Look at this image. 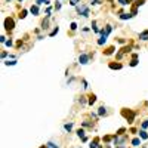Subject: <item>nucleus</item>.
Masks as SVG:
<instances>
[{
	"mask_svg": "<svg viewBox=\"0 0 148 148\" xmlns=\"http://www.w3.org/2000/svg\"><path fill=\"white\" fill-rule=\"evenodd\" d=\"M139 40H142V42H147V40H148V30L142 31V33L139 34Z\"/></svg>",
	"mask_w": 148,
	"mask_h": 148,
	"instance_id": "8",
	"label": "nucleus"
},
{
	"mask_svg": "<svg viewBox=\"0 0 148 148\" xmlns=\"http://www.w3.org/2000/svg\"><path fill=\"white\" fill-rule=\"evenodd\" d=\"M64 129L68 132H71V129H73V123H68V124H64Z\"/></svg>",
	"mask_w": 148,
	"mask_h": 148,
	"instance_id": "19",
	"label": "nucleus"
},
{
	"mask_svg": "<svg viewBox=\"0 0 148 148\" xmlns=\"http://www.w3.org/2000/svg\"><path fill=\"white\" fill-rule=\"evenodd\" d=\"M13 27H15V21L12 19L10 16L6 18V19H5V30H6V31H12Z\"/></svg>",
	"mask_w": 148,
	"mask_h": 148,
	"instance_id": "2",
	"label": "nucleus"
},
{
	"mask_svg": "<svg viewBox=\"0 0 148 148\" xmlns=\"http://www.w3.org/2000/svg\"><path fill=\"white\" fill-rule=\"evenodd\" d=\"M15 64H16V61H15V59H10V61H9V59H8V61H6V62H5V65H8V67H9V65H10V67H12V65H15Z\"/></svg>",
	"mask_w": 148,
	"mask_h": 148,
	"instance_id": "18",
	"label": "nucleus"
},
{
	"mask_svg": "<svg viewBox=\"0 0 148 148\" xmlns=\"http://www.w3.org/2000/svg\"><path fill=\"white\" fill-rule=\"evenodd\" d=\"M130 52V46H124V47H121V50H120V53L123 55V53H129Z\"/></svg>",
	"mask_w": 148,
	"mask_h": 148,
	"instance_id": "14",
	"label": "nucleus"
},
{
	"mask_svg": "<svg viewBox=\"0 0 148 148\" xmlns=\"http://www.w3.org/2000/svg\"><path fill=\"white\" fill-rule=\"evenodd\" d=\"M98 142H99V138H95L93 141H92V142H90V145H89V148H99V144H98Z\"/></svg>",
	"mask_w": 148,
	"mask_h": 148,
	"instance_id": "10",
	"label": "nucleus"
},
{
	"mask_svg": "<svg viewBox=\"0 0 148 148\" xmlns=\"http://www.w3.org/2000/svg\"><path fill=\"white\" fill-rule=\"evenodd\" d=\"M139 138L141 139H148V132L144 130V129H141V130H139Z\"/></svg>",
	"mask_w": 148,
	"mask_h": 148,
	"instance_id": "11",
	"label": "nucleus"
},
{
	"mask_svg": "<svg viewBox=\"0 0 148 148\" xmlns=\"http://www.w3.org/2000/svg\"><path fill=\"white\" fill-rule=\"evenodd\" d=\"M58 31H59V28H58V27H55V28H53V30H52V31H50V34H49V36H50V37H52V36H55V34H56V33H58Z\"/></svg>",
	"mask_w": 148,
	"mask_h": 148,
	"instance_id": "23",
	"label": "nucleus"
},
{
	"mask_svg": "<svg viewBox=\"0 0 148 148\" xmlns=\"http://www.w3.org/2000/svg\"><path fill=\"white\" fill-rule=\"evenodd\" d=\"M129 3H130V0H129Z\"/></svg>",
	"mask_w": 148,
	"mask_h": 148,
	"instance_id": "38",
	"label": "nucleus"
},
{
	"mask_svg": "<svg viewBox=\"0 0 148 148\" xmlns=\"http://www.w3.org/2000/svg\"><path fill=\"white\" fill-rule=\"evenodd\" d=\"M95 102H96V95L92 93V95H89V96H87V104H89V105H93Z\"/></svg>",
	"mask_w": 148,
	"mask_h": 148,
	"instance_id": "7",
	"label": "nucleus"
},
{
	"mask_svg": "<svg viewBox=\"0 0 148 148\" xmlns=\"http://www.w3.org/2000/svg\"><path fill=\"white\" fill-rule=\"evenodd\" d=\"M129 65H130V67H136V65H138V61H136V59H132Z\"/></svg>",
	"mask_w": 148,
	"mask_h": 148,
	"instance_id": "29",
	"label": "nucleus"
},
{
	"mask_svg": "<svg viewBox=\"0 0 148 148\" xmlns=\"http://www.w3.org/2000/svg\"><path fill=\"white\" fill-rule=\"evenodd\" d=\"M130 144H132L133 147H139V145H141V138H133V139L130 141Z\"/></svg>",
	"mask_w": 148,
	"mask_h": 148,
	"instance_id": "12",
	"label": "nucleus"
},
{
	"mask_svg": "<svg viewBox=\"0 0 148 148\" xmlns=\"http://www.w3.org/2000/svg\"><path fill=\"white\" fill-rule=\"evenodd\" d=\"M82 83H83V87H84V89H87V87H89V84H87V82H86V80H82Z\"/></svg>",
	"mask_w": 148,
	"mask_h": 148,
	"instance_id": "32",
	"label": "nucleus"
},
{
	"mask_svg": "<svg viewBox=\"0 0 148 148\" xmlns=\"http://www.w3.org/2000/svg\"><path fill=\"white\" fill-rule=\"evenodd\" d=\"M89 61H90V56H89L87 53H80V56H79V62H80L82 65L89 64Z\"/></svg>",
	"mask_w": 148,
	"mask_h": 148,
	"instance_id": "3",
	"label": "nucleus"
},
{
	"mask_svg": "<svg viewBox=\"0 0 148 148\" xmlns=\"http://www.w3.org/2000/svg\"><path fill=\"white\" fill-rule=\"evenodd\" d=\"M43 3H46V0H36V5H37V6H40V5H43Z\"/></svg>",
	"mask_w": 148,
	"mask_h": 148,
	"instance_id": "30",
	"label": "nucleus"
},
{
	"mask_svg": "<svg viewBox=\"0 0 148 148\" xmlns=\"http://www.w3.org/2000/svg\"><path fill=\"white\" fill-rule=\"evenodd\" d=\"M108 67H110V68H113V70H120V68H123V65H121L120 62H116V64H114V62H110Z\"/></svg>",
	"mask_w": 148,
	"mask_h": 148,
	"instance_id": "6",
	"label": "nucleus"
},
{
	"mask_svg": "<svg viewBox=\"0 0 148 148\" xmlns=\"http://www.w3.org/2000/svg\"><path fill=\"white\" fill-rule=\"evenodd\" d=\"M68 3H70L71 6H77V5L80 3V0H68Z\"/></svg>",
	"mask_w": 148,
	"mask_h": 148,
	"instance_id": "17",
	"label": "nucleus"
},
{
	"mask_svg": "<svg viewBox=\"0 0 148 148\" xmlns=\"http://www.w3.org/2000/svg\"><path fill=\"white\" fill-rule=\"evenodd\" d=\"M25 16H27V10H25V9H22V10L19 12V18H21V19H24Z\"/></svg>",
	"mask_w": 148,
	"mask_h": 148,
	"instance_id": "20",
	"label": "nucleus"
},
{
	"mask_svg": "<svg viewBox=\"0 0 148 148\" xmlns=\"http://www.w3.org/2000/svg\"><path fill=\"white\" fill-rule=\"evenodd\" d=\"M107 37H108V34H105L104 31H101V37H99V40H98V45H99V46H102V45L107 42Z\"/></svg>",
	"mask_w": 148,
	"mask_h": 148,
	"instance_id": "5",
	"label": "nucleus"
},
{
	"mask_svg": "<svg viewBox=\"0 0 148 148\" xmlns=\"http://www.w3.org/2000/svg\"><path fill=\"white\" fill-rule=\"evenodd\" d=\"M61 6H62V5H61V2H56V3H55V9H56V10H59V9H61Z\"/></svg>",
	"mask_w": 148,
	"mask_h": 148,
	"instance_id": "31",
	"label": "nucleus"
},
{
	"mask_svg": "<svg viewBox=\"0 0 148 148\" xmlns=\"http://www.w3.org/2000/svg\"><path fill=\"white\" fill-rule=\"evenodd\" d=\"M98 116H99V117H102V116H104V117L108 116V110H107L105 105H101V107L98 108Z\"/></svg>",
	"mask_w": 148,
	"mask_h": 148,
	"instance_id": "4",
	"label": "nucleus"
},
{
	"mask_svg": "<svg viewBox=\"0 0 148 148\" xmlns=\"http://www.w3.org/2000/svg\"><path fill=\"white\" fill-rule=\"evenodd\" d=\"M147 127H148V120H144V121H142V124H141V129H144V130H145Z\"/></svg>",
	"mask_w": 148,
	"mask_h": 148,
	"instance_id": "22",
	"label": "nucleus"
},
{
	"mask_svg": "<svg viewBox=\"0 0 148 148\" xmlns=\"http://www.w3.org/2000/svg\"><path fill=\"white\" fill-rule=\"evenodd\" d=\"M70 28H71V31H76V30H77V24H76V22H71Z\"/></svg>",
	"mask_w": 148,
	"mask_h": 148,
	"instance_id": "25",
	"label": "nucleus"
},
{
	"mask_svg": "<svg viewBox=\"0 0 148 148\" xmlns=\"http://www.w3.org/2000/svg\"><path fill=\"white\" fill-rule=\"evenodd\" d=\"M30 12H31L34 16H37V15H39V6H37V5H33V6L30 8Z\"/></svg>",
	"mask_w": 148,
	"mask_h": 148,
	"instance_id": "9",
	"label": "nucleus"
},
{
	"mask_svg": "<svg viewBox=\"0 0 148 148\" xmlns=\"http://www.w3.org/2000/svg\"><path fill=\"white\" fill-rule=\"evenodd\" d=\"M8 2H10V0H8Z\"/></svg>",
	"mask_w": 148,
	"mask_h": 148,
	"instance_id": "39",
	"label": "nucleus"
},
{
	"mask_svg": "<svg viewBox=\"0 0 148 148\" xmlns=\"http://www.w3.org/2000/svg\"><path fill=\"white\" fill-rule=\"evenodd\" d=\"M79 102H80L82 105H86V98H84V96H80V99H79Z\"/></svg>",
	"mask_w": 148,
	"mask_h": 148,
	"instance_id": "27",
	"label": "nucleus"
},
{
	"mask_svg": "<svg viewBox=\"0 0 148 148\" xmlns=\"http://www.w3.org/2000/svg\"><path fill=\"white\" fill-rule=\"evenodd\" d=\"M8 56V52H2V58H6Z\"/></svg>",
	"mask_w": 148,
	"mask_h": 148,
	"instance_id": "36",
	"label": "nucleus"
},
{
	"mask_svg": "<svg viewBox=\"0 0 148 148\" xmlns=\"http://www.w3.org/2000/svg\"><path fill=\"white\" fill-rule=\"evenodd\" d=\"M101 0H90V5H101Z\"/></svg>",
	"mask_w": 148,
	"mask_h": 148,
	"instance_id": "28",
	"label": "nucleus"
},
{
	"mask_svg": "<svg viewBox=\"0 0 148 148\" xmlns=\"http://www.w3.org/2000/svg\"><path fill=\"white\" fill-rule=\"evenodd\" d=\"M90 117H92V119H95V120H96V119H98V114H95V113H90Z\"/></svg>",
	"mask_w": 148,
	"mask_h": 148,
	"instance_id": "33",
	"label": "nucleus"
},
{
	"mask_svg": "<svg viewBox=\"0 0 148 148\" xmlns=\"http://www.w3.org/2000/svg\"><path fill=\"white\" fill-rule=\"evenodd\" d=\"M19 2H22V0H19Z\"/></svg>",
	"mask_w": 148,
	"mask_h": 148,
	"instance_id": "40",
	"label": "nucleus"
},
{
	"mask_svg": "<svg viewBox=\"0 0 148 148\" xmlns=\"http://www.w3.org/2000/svg\"><path fill=\"white\" fill-rule=\"evenodd\" d=\"M124 132H126V129H124V127H121V129H119V130H117V133H116V135H117V136H120V135H123Z\"/></svg>",
	"mask_w": 148,
	"mask_h": 148,
	"instance_id": "24",
	"label": "nucleus"
},
{
	"mask_svg": "<svg viewBox=\"0 0 148 148\" xmlns=\"http://www.w3.org/2000/svg\"><path fill=\"white\" fill-rule=\"evenodd\" d=\"M113 52H114V46H111V47H108V49L104 52V55H111Z\"/></svg>",
	"mask_w": 148,
	"mask_h": 148,
	"instance_id": "15",
	"label": "nucleus"
},
{
	"mask_svg": "<svg viewBox=\"0 0 148 148\" xmlns=\"http://www.w3.org/2000/svg\"><path fill=\"white\" fill-rule=\"evenodd\" d=\"M40 148H49V147H47V145H42Z\"/></svg>",
	"mask_w": 148,
	"mask_h": 148,
	"instance_id": "37",
	"label": "nucleus"
},
{
	"mask_svg": "<svg viewBox=\"0 0 148 148\" xmlns=\"http://www.w3.org/2000/svg\"><path fill=\"white\" fill-rule=\"evenodd\" d=\"M0 42H2V43H6V37L2 36V37H0Z\"/></svg>",
	"mask_w": 148,
	"mask_h": 148,
	"instance_id": "34",
	"label": "nucleus"
},
{
	"mask_svg": "<svg viewBox=\"0 0 148 148\" xmlns=\"http://www.w3.org/2000/svg\"><path fill=\"white\" fill-rule=\"evenodd\" d=\"M145 3V0H136L135 2V8H138V6H142Z\"/></svg>",
	"mask_w": 148,
	"mask_h": 148,
	"instance_id": "21",
	"label": "nucleus"
},
{
	"mask_svg": "<svg viewBox=\"0 0 148 148\" xmlns=\"http://www.w3.org/2000/svg\"><path fill=\"white\" fill-rule=\"evenodd\" d=\"M132 16H133L132 13H121L120 15V19H130Z\"/></svg>",
	"mask_w": 148,
	"mask_h": 148,
	"instance_id": "13",
	"label": "nucleus"
},
{
	"mask_svg": "<svg viewBox=\"0 0 148 148\" xmlns=\"http://www.w3.org/2000/svg\"><path fill=\"white\" fill-rule=\"evenodd\" d=\"M77 136L79 138H84V129H79V130H77Z\"/></svg>",
	"mask_w": 148,
	"mask_h": 148,
	"instance_id": "16",
	"label": "nucleus"
},
{
	"mask_svg": "<svg viewBox=\"0 0 148 148\" xmlns=\"http://www.w3.org/2000/svg\"><path fill=\"white\" fill-rule=\"evenodd\" d=\"M119 3L121 6H126V5H129V0H119Z\"/></svg>",
	"mask_w": 148,
	"mask_h": 148,
	"instance_id": "26",
	"label": "nucleus"
},
{
	"mask_svg": "<svg viewBox=\"0 0 148 148\" xmlns=\"http://www.w3.org/2000/svg\"><path fill=\"white\" fill-rule=\"evenodd\" d=\"M12 45H13L12 40H6V46H12Z\"/></svg>",
	"mask_w": 148,
	"mask_h": 148,
	"instance_id": "35",
	"label": "nucleus"
},
{
	"mask_svg": "<svg viewBox=\"0 0 148 148\" xmlns=\"http://www.w3.org/2000/svg\"><path fill=\"white\" fill-rule=\"evenodd\" d=\"M76 10H77V13L82 15L83 18H87L89 13H90V9H89L86 5H77V6H76Z\"/></svg>",
	"mask_w": 148,
	"mask_h": 148,
	"instance_id": "1",
	"label": "nucleus"
}]
</instances>
